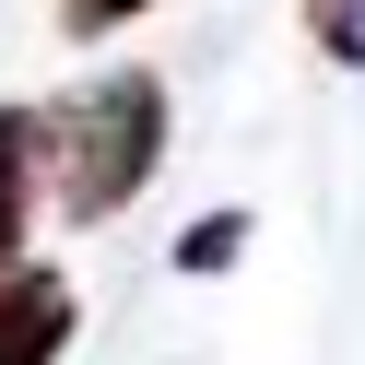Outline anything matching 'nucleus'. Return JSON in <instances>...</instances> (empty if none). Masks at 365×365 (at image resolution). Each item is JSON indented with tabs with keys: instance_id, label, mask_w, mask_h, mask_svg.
<instances>
[{
	"instance_id": "1",
	"label": "nucleus",
	"mask_w": 365,
	"mask_h": 365,
	"mask_svg": "<svg viewBox=\"0 0 365 365\" xmlns=\"http://www.w3.org/2000/svg\"><path fill=\"white\" fill-rule=\"evenodd\" d=\"M153 165H165V83L153 71H106V83H83L71 106L36 118V177H59V212L71 224L130 212Z\"/></svg>"
},
{
	"instance_id": "2",
	"label": "nucleus",
	"mask_w": 365,
	"mask_h": 365,
	"mask_svg": "<svg viewBox=\"0 0 365 365\" xmlns=\"http://www.w3.org/2000/svg\"><path fill=\"white\" fill-rule=\"evenodd\" d=\"M59 341H71V283L59 271H0V365H59Z\"/></svg>"
},
{
	"instance_id": "3",
	"label": "nucleus",
	"mask_w": 365,
	"mask_h": 365,
	"mask_svg": "<svg viewBox=\"0 0 365 365\" xmlns=\"http://www.w3.org/2000/svg\"><path fill=\"white\" fill-rule=\"evenodd\" d=\"M36 224V106H0V271H24Z\"/></svg>"
},
{
	"instance_id": "4",
	"label": "nucleus",
	"mask_w": 365,
	"mask_h": 365,
	"mask_svg": "<svg viewBox=\"0 0 365 365\" xmlns=\"http://www.w3.org/2000/svg\"><path fill=\"white\" fill-rule=\"evenodd\" d=\"M236 247H247V212H200L189 236H177V271H189V283L200 271H236Z\"/></svg>"
},
{
	"instance_id": "5",
	"label": "nucleus",
	"mask_w": 365,
	"mask_h": 365,
	"mask_svg": "<svg viewBox=\"0 0 365 365\" xmlns=\"http://www.w3.org/2000/svg\"><path fill=\"white\" fill-rule=\"evenodd\" d=\"M307 36H318V59L365 71V0H307Z\"/></svg>"
},
{
	"instance_id": "6",
	"label": "nucleus",
	"mask_w": 365,
	"mask_h": 365,
	"mask_svg": "<svg viewBox=\"0 0 365 365\" xmlns=\"http://www.w3.org/2000/svg\"><path fill=\"white\" fill-rule=\"evenodd\" d=\"M130 12H153V0H59V24H71V36H106V24H130Z\"/></svg>"
}]
</instances>
